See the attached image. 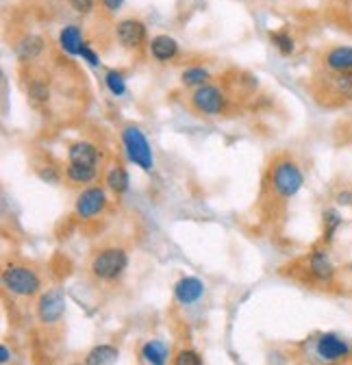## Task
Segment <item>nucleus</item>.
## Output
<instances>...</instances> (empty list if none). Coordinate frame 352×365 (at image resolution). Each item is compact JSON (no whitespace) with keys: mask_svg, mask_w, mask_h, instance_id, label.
Listing matches in <instances>:
<instances>
[{"mask_svg":"<svg viewBox=\"0 0 352 365\" xmlns=\"http://www.w3.org/2000/svg\"><path fill=\"white\" fill-rule=\"evenodd\" d=\"M302 185H305V172L294 159L281 157L270 165V187L274 196L290 201L302 189Z\"/></svg>","mask_w":352,"mask_h":365,"instance_id":"nucleus-1","label":"nucleus"},{"mask_svg":"<svg viewBox=\"0 0 352 365\" xmlns=\"http://www.w3.org/2000/svg\"><path fill=\"white\" fill-rule=\"evenodd\" d=\"M122 144H124V151L129 155V159L141 168L143 172H150L155 168V155H152V148L148 137L143 135V130L139 126H124L122 130Z\"/></svg>","mask_w":352,"mask_h":365,"instance_id":"nucleus-2","label":"nucleus"},{"mask_svg":"<svg viewBox=\"0 0 352 365\" xmlns=\"http://www.w3.org/2000/svg\"><path fill=\"white\" fill-rule=\"evenodd\" d=\"M126 265H129V257L122 248H105L94 257L91 272L103 280H114L126 270Z\"/></svg>","mask_w":352,"mask_h":365,"instance_id":"nucleus-3","label":"nucleus"},{"mask_svg":"<svg viewBox=\"0 0 352 365\" xmlns=\"http://www.w3.org/2000/svg\"><path fill=\"white\" fill-rule=\"evenodd\" d=\"M3 283L15 296H33L37 294L42 280L33 270L26 268V265H9L3 274Z\"/></svg>","mask_w":352,"mask_h":365,"instance_id":"nucleus-4","label":"nucleus"},{"mask_svg":"<svg viewBox=\"0 0 352 365\" xmlns=\"http://www.w3.org/2000/svg\"><path fill=\"white\" fill-rule=\"evenodd\" d=\"M191 105L198 113L204 115H218L224 111V105H227V98H224L222 90L215 85H200L196 87V92L191 94Z\"/></svg>","mask_w":352,"mask_h":365,"instance_id":"nucleus-5","label":"nucleus"},{"mask_svg":"<svg viewBox=\"0 0 352 365\" xmlns=\"http://www.w3.org/2000/svg\"><path fill=\"white\" fill-rule=\"evenodd\" d=\"M107 207V192L103 187H87L78 194L76 203H74V211L81 220H91L98 213H103Z\"/></svg>","mask_w":352,"mask_h":365,"instance_id":"nucleus-6","label":"nucleus"},{"mask_svg":"<svg viewBox=\"0 0 352 365\" xmlns=\"http://www.w3.org/2000/svg\"><path fill=\"white\" fill-rule=\"evenodd\" d=\"M63 311H66V298L59 289H51L42 296V300L37 305V313H39V320L44 324H55L61 320Z\"/></svg>","mask_w":352,"mask_h":365,"instance_id":"nucleus-7","label":"nucleus"},{"mask_svg":"<svg viewBox=\"0 0 352 365\" xmlns=\"http://www.w3.org/2000/svg\"><path fill=\"white\" fill-rule=\"evenodd\" d=\"M350 353L348 343L335 333H324L322 337L317 339V355L319 359H324L326 363H335V361H342L346 359Z\"/></svg>","mask_w":352,"mask_h":365,"instance_id":"nucleus-8","label":"nucleus"},{"mask_svg":"<svg viewBox=\"0 0 352 365\" xmlns=\"http://www.w3.org/2000/svg\"><path fill=\"white\" fill-rule=\"evenodd\" d=\"M116 35H118V42L122 46L137 48L143 44V40H146V24H143L141 20H135V18H126V20L118 22Z\"/></svg>","mask_w":352,"mask_h":365,"instance_id":"nucleus-9","label":"nucleus"},{"mask_svg":"<svg viewBox=\"0 0 352 365\" xmlns=\"http://www.w3.org/2000/svg\"><path fill=\"white\" fill-rule=\"evenodd\" d=\"M204 294V285L200 278L194 276H185L181 278L174 287V296L181 305H194L196 300H200Z\"/></svg>","mask_w":352,"mask_h":365,"instance_id":"nucleus-10","label":"nucleus"},{"mask_svg":"<svg viewBox=\"0 0 352 365\" xmlns=\"http://www.w3.org/2000/svg\"><path fill=\"white\" fill-rule=\"evenodd\" d=\"M326 68L337 72H350L352 70V46H335L324 57Z\"/></svg>","mask_w":352,"mask_h":365,"instance_id":"nucleus-11","label":"nucleus"},{"mask_svg":"<svg viewBox=\"0 0 352 365\" xmlns=\"http://www.w3.org/2000/svg\"><path fill=\"white\" fill-rule=\"evenodd\" d=\"M68 161L78 165H96L98 163V148L91 142H74L68 148Z\"/></svg>","mask_w":352,"mask_h":365,"instance_id":"nucleus-12","label":"nucleus"},{"mask_svg":"<svg viewBox=\"0 0 352 365\" xmlns=\"http://www.w3.org/2000/svg\"><path fill=\"white\" fill-rule=\"evenodd\" d=\"M309 272L322 280V283H328V280L335 276V265L331 261V257L324 251H313L309 257Z\"/></svg>","mask_w":352,"mask_h":365,"instance_id":"nucleus-13","label":"nucleus"},{"mask_svg":"<svg viewBox=\"0 0 352 365\" xmlns=\"http://www.w3.org/2000/svg\"><path fill=\"white\" fill-rule=\"evenodd\" d=\"M83 33L81 28H78L76 24H68L63 26V31L59 33V46L66 51L68 55H78L83 48Z\"/></svg>","mask_w":352,"mask_h":365,"instance_id":"nucleus-14","label":"nucleus"},{"mask_svg":"<svg viewBox=\"0 0 352 365\" xmlns=\"http://www.w3.org/2000/svg\"><path fill=\"white\" fill-rule=\"evenodd\" d=\"M150 53L157 61H170L179 53V44L170 35H157L150 40Z\"/></svg>","mask_w":352,"mask_h":365,"instance_id":"nucleus-15","label":"nucleus"},{"mask_svg":"<svg viewBox=\"0 0 352 365\" xmlns=\"http://www.w3.org/2000/svg\"><path fill=\"white\" fill-rule=\"evenodd\" d=\"M44 51V40L39 35H24L18 44H15V55L20 61H33Z\"/></svg>","mask_w":352,"mask_h":365,"instance_id":"nucleus-16","label":"nucleus"},{"mask_svg":"<svg viewBox=\"0 0 352 365\" xmlns=\"http://www.w3.org/2000/svg\"><path fill=\"white\" fill-rule=\"evenodd\" d=\"M168 355H170V350H168L166 341H161V339H150L141 348V357L146 359L150 365H166Z\"/></svg>","mask_w":352,"mask_h":365,"instance_id":"nucleus-17","label":"nucleus"},{"mask_svg":"<svg viewBox=\"0 0 352 365\" xmlns=\"http://www.w3.org/2000/svg\"><path fill=\"white\" fill-rule=\"evenodd\" d=\"M118 348L103 343V346H96L89 350V355L85 357V365H114L118 361Z\"/></svg>","mask_w":352,"mask_h":365,"instance_id":"nucleus-18","label":"nucleus"},{"mask_svg":"<svg viewBox=\"0 0 352 365\" xmlns=\"http://www.w3.org/2000/svg\"><path fill=\"white\" fill-rule=\"evenodd\" d=\"M96 176H98V170L96 165H78V163H70L66 168V178L72 182V185H87Z\"/></svg>","mask_w":352,"mask_h":365,"instance_id":"nucleus-19","label":"nucleus"},{"mask_svg":"<svg viewBox=\"0 0 352 365\" xmlns=\"http://www.w3.org/2000/svg\"><path fill=\"white\" fill-rule=\"evenodd\" d=\"M105 182H107V187L114 192V194H124V192H129V172H126L124 168H120V165H116V168H111L105 176Z\"/></svg>","mask_w":352,"mask_h":365,"instance_id":"nucleus-20","label":"nucleus"},{"mask_svg":"<svg viewBox=\"0 0 352 365\" xmlns=\"http://www.w3.org/2000/svg\"><path fill=\"white\" fill-rule=\"evenodd\" d=\"M342 213L337 209H326L322 213V224H324V241H331L337 233V228L342 226Z\"/></svg>","mask_w":352,"mask_h":365,"instance_id":"nucleus-21","label":"nucleus"},{"mask_svg":"<svg viewBox=\"0 0 352 365\" xmlns=\"http://www.w3.org/2000/svg\"><path fill=\"white\" fill-rule=\"evenodd\" d=\"M333 90L337 92L342 98H346V101L352 103V70L350 72H337L333 78Z\"/></svg>","mask_w":352,"mask_h":365,"instance_id":"nucleus-22","label":"nucleus"},{"mask_svg":"<svg viewBox=\"0 0 352 365\" xmlns=\"http://www.w3.org/2000/svg\"><path fill=\"white\" fill-rule=\"evenodd\" d=\"M270 42L274 44V46L279 48V53L285 55V57H290V55L296 51L294 37L290 35V33H285V31H274V33H270Z\"/></svg>","mask_w":352,"mask_h":365,"instance_id":"nucleus-23","label":"nucleus"},{"mask_svg":"<svg viewBox=\"0 0 352 365\" xmlns=\"http://www.w3.org/2000/svg\"><path fill=\"white\" fill-rule=\"evenodd\" d=\"M206 78H209V72H206L204 68H200V65H191V68H187V70L181 74L183 85H189V87H200V85H204Z\"/></svg>","mask_w":352,"mask_h":365,"instance_id":"nucleus-24","label":"nucleus"},{"mask_svg":"<svg viewBox=\"0 0 352 365\" xmlns=\"http://www.w3.org/2000/svg\"><path fill=\"white\" fill-rule=\"evenodd\" d=\"M105 83H107L109 92L114 96L126 94V78H124V74L120 70H109L107 76H105Z\"/></svg>","mask_w":352,"mask_h":365,"instance_id":"nucleus-25","label":"nucleus"},{"mask_svg":"<svg viewBox=\"0 0 352 365\" xmlns=\"http://www.w3.org/2000/svg\"><path fill=\"white\" fill-rule=\"evenodd\" d=\"M28 96L33 98L35 103H46L48 101V96H51V92H48V87L44 85V83L39 80H33L28 85Z\"/></svg>","mask_w":352,"mask_h":365,"instance_id":"nucleus-26","label":"nucleus"},{"mask_svg":"<svg viewBox=\"0 0 352 365\" xmlns=\"http://www.w3.org/2000/svg\"><path fill=\"white\" fill-rule=\"evenodd\" d=\"M174 365H202V359L194 350H181L174 359Z\"/></svg>","mask_w":352,"mask_h":365,"instance_id":"nucleus-27","label":"nucleus"},{"mask_svg":"<svg viewBox=\"0 0 352 365\" xmlns=\"http://www.w3.org/2000/svg\"><path fill=\"white\" fill-rule=\"evenodd\" d=\"M78 55H81V57H83V59H85L89 65H94V68H98V65H100V57L91 51V46H89V44H83L81 53H78Z\"/></svg>","mask_w":352,"mask_h":365,"instance_id":"nucleus-28","label":"nucleus"},{"mask_svg":"<svg viewBox=\"0 0 352 365\" xmlns=\"http://www.w3.org/2000/svg\"><path fill=\"white\" fill-rule=\"evenodd\" d=\"M68 3L72 5L76 13H83V15L94 9V0H68Z\"/></svg>","mask_w":352,"mask_h":365,"instance_id":"nucleus-29","label":"nucleus"},{"mask_svg":"<svg viewBox=\"0 0 352 365\" xmlns=\"http://www.w3.org/2000/svg\"><path fill=\"white\" fill-rule=\"evenodd\" d=\"M37 174H39V178L46 180V182H59V172H57L55 168H51V165H46V170H39Z\"/></svg>","mask_w":352,"mask_h":365,"instance_id":"nucleus-30","label":"nucleus"},{"mask_svg":"<svg viewBox=\"0 0 352 365\" xmlns=\"http://www.w3.org/2000/svg\"><path fill=\"white\" fill-rule=\"evenodd\" d=\"M335 201H337L340 207H350L352 205V189H342L335 196Z\"/></svg>","mask_w":352,"mask_h":365,"instance_id":"nucleus-31","label":"nucleus"},{"mask_svg":"<svg viewBox=\"0 0 352 365\" xmlns=\"http://www.w3.org/2000/svg\"><path fill=\"white\" fill-rule=\"evenodd\" d=\"M124 5V0H103V7L107 11H118Z\"/></svg>","mask_w":352,"mask_h":365,"instance_id":"nucleus-32","label":"nucleus"},{"mask_svg":"<svg viewBox=\"0 0 352 365\" xmlns=\"http://www.w3.org/2000/svg\"><path fill=\"white\" fill-rule=\"evenodd\" d=\"M7 361H9V348L0 346V363H7Z\"/></svg>","mask_w":352,"mask_h":365,"instance_id":"nucleus-33","label":"nucleus"},{"mask_svg":"<svg viewBox=\"0 0 352 365\" xmlns=\"http://www.w3.org/2000/svg\"><path fill=\"white\" fill-rule=\"evenodd\" d=\"M328 365H333V363H328Z\"/></svg>","mask_w":352,"mask_h":365,"instance_id":"nucleus-34","label":"nucleus"}]
</instances>
